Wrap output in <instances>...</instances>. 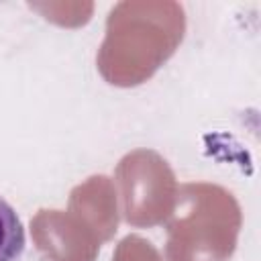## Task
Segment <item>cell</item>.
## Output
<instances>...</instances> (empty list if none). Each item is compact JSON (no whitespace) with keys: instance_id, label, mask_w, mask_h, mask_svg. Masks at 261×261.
Masks as SVG:
<instances>
[{"instance_id":"cell-1","label":"cell","mask_w":261,"mask_h":261,"mask_svg":"<svg viewBox=\"0 0 261 261\" xmlns=\"http://www.w3.org/2000/svg\"><path fill=\"white\" fill-rule=\"evenodd\" d=\"M27 245L24 224L16 210L0 196V261H16Z\"/></svg>"}]
</instances>
